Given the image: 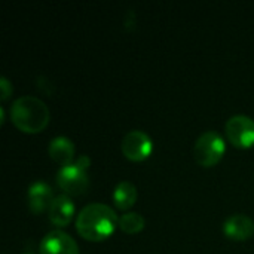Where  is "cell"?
<instances>
[{
	"mask_svg": "<svg viewBox=\"0 0 254 254\" xmlns=\"http://www.w3.org/2000/svg\"><path fill=\"white\" fill-rule=\"evenodd\" d=\"M119 219L112 207L103 202H91L85 205L76 217L77 232L89 241L106 240L115 231Z\"/></svg>",
	"mask_w": 254,
	"mask_h": 254,
	"instance_id": "6da1fadb",
	"label": "cell"
},
{
	"mask_svg": "<svg viewBox=\"0 0 254 254\" xmlns=\"http://www.w3.org/2000/svg\"><path fill=\"white\" fill-rule=\"evenodd\" d=\"M9 113L15 127L24 132H40L49 122V109L36 95L18 97L13 100Z\"/></svg>",
	"mask_w": 254,
	"mask_h": 254,
	"instance_id": "7a4b0ae2",
	"label": "cell"
},
{
	"mask_svg": "<svg viewBox=\"0 0 254 254\" xmlns=\"http://www.w3.org/2000/svg\"><path fill=\"white\" fill-rule=\"evenodd\" d=\"M91 164L89 156L82 155L71 164L63 165L57 173V183L67 195H80L89 185L88 167Z\"/></svg>",
	"mask_w": 254,
	"mask_h": 254,
	"instance_id": "3957f363",
	"label": "cell"
},
{
	"mask_svg": "<svg viewBox=\"0 0 254 254\" xmlns=\"http://www.w3.org/2000/svg\"><path fill=\"white\" fill-rule=\"evenodd\" d=\"M226 144L223 137L217 131H205L202 132L193 146V156L196 162L202 167H211L217 164L223 153H225Z\"/></svg>",
	"mask_w": 254,
	"mask_h": 254,
	"instance_id": "277c9868",
	"label": "cell"
},
{
	"mask_svg": "<svg viewBox=\"0 0 254 254\" xmlns=\"http://www.w3.org/2000/svg\"><path fill=\"white\" fill-rule=\"evenodd\" d=\"M228 140L237 147H250L254 144V121L247 115H234L225 125Z\"/></svg>",
	"mask_w": 254,
	"mask_h": 254,
	"instance_id": "5b68a950",
	"label": "cell"
},
{
	"mask_svg": "<svg viewBox=\"0 0 254 254\" xmlns=\"http://www.w3.org/2000/svg\"><path fill=\"white\" fill-rule=\"evenodd\" d=\"M121 149H122V153L128 159L143 161L150 155L153 149V143L147 132L141 129H131L124 135Z\"/></svg>",
	"mask_w": 254,
	"mask_h": 254,
	"instance_id": "8992f818",
	"label": "cell"
},
{
	"mask_svg": "<svg viewBox=\"0 0 254 254\" xmlns=\"http://www.w3.org/2000/svg\"><path fill=\"white\" fill-rule=\"evenodd\" d=\"M40 254H79L77 243L71 235L61 229L48 232L39 246Z\"/></svg>",
	"mask_w": 254,
	"mask_h": 254,
	"instance_id": "52a82bcc",
	"label": "cell"
},
{
	"mask_svg": "<svg viewBox=\"0 0 254 254\" xmlns=\"http://www.w3.org/2000/svg\"><path fill=\"white\" fill-rule=\"evenodd\" d=\"M223 232L237 241L247 240L254 234V220L243 213L231 214L223 222Z\"/></svg>",
	"mask_w": 254,
	"mask_h": 254,
	"instance_id": "ba28073f",
	"label": "cell"
},
{
	"mask_svg": "<svg viewBox=\"0 0 254 254\" xmlns=\"http://www.w3.org/2000/svg\"><path fill=\"white\" fill-rule=\"evenodd\" d=\"M73 214H74V204L70 199V196L64 193L55 196L48 208V217L57 226L68 225L71 222Z\"/></svg>",
	"mask_w": 254,
	"mask_h": 254,
	"instance_id": "9c48e42d",
	"label": "cell"
},
{
	"mask_svg": "<svg viewBox=\"0 0 254 254\" xmlns=\"http://www.w3.org/2000/svg\"><path fill=\"white\" fill-rule=\"evenodd\" d=\"M27 198H28V207L34 214H39L43 210L49 208V205L54 199L51 186L42 180L31 183V186L28 188Z\"/></svg>",
	"mask_w": 254,
	"mask_h": 254,
	"instance_id": "30bf717a",
	"label": "cell"
},
{
	"mask_svg": "<svg viewBox=\"0 0 254 254\" xmlns=\"http://www.w3.org/2000/svg\"><path fill=\"white\" fill-rule=\"evenodd\" d=\"M48 152H49V155H51V158L54 161L61 164V167L74 162L73 161V158H74V144L68 137H64V135L54 137L51 140V143H49Z\"/></svg>",
	"mask_w": 254,
	"mask_h": 254,
	"instance_id": "8fae6325",
	"label": "cell"
},
{
	"mask_svg": "<svg viewBox=\"0 0 254 254\" xmlns=\"http://www.w3.org/2000/svg\"><path fill=\"white\" fill-rule=\"evenodd\" d=\"M137 199V188L129 180H122L113 190V202L121 210H128Z\"/></svg>",
	"mask_w": 254,
	"mask_h": 254,
	"instance_id": "7c38bea8",
	"label": "cell"
},
{
	"mask_svg": "<svg viewBox=\"0 0 254 254\" xmlns=\"http://www.w3.org/2000/svg\"><path fill=\"white\" fill-rule=\"evenodd\" d=\"M144 217L140 213L135 211H128L119 217V228L127 232V234H135L140 232L144 228Z\"/></svg>",
	"mask_w": 254,
	"mask_h": 254,
	"instance_id": "4fadbf2b",
	"label": "cell"
},
{
	"mask_svg": "<svg viewBox=\"0 0 254 254\" xmlns=\"http://www.w3.org/2000/svg\"><path fill=\"white\" fill-rule=\"evenodd\" d=\"M0 91H1V95H0L1 100H6L12 94V85L4 76L0 77Z\"/></svg>",
	"mask_w": 254,
	"mask_h": 254,
	"instance_id": "5bb4252c",
	"label": "cell"
},
{
	"mask_svg": "<svg viewBox=\"0 0 254 254\" xmlns=\"http://www.w3.org/2000/svg\"><path fill=\"white\" fill-rule=\"evenodd\" d=\"M21 254H33V253H21Z\"/></svg>",
	"mask_w": 254,
	"mask_h": 254,
	"instance_id": "9a60e30c",
	"label": "cell"
}]
</instances>
